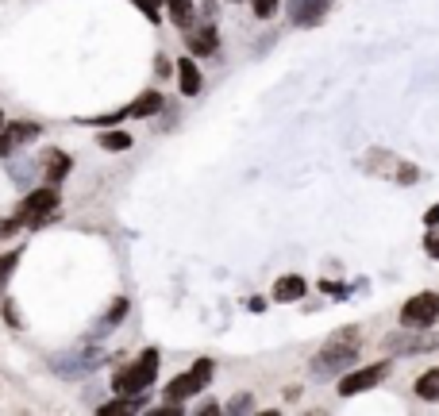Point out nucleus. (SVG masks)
<instances>
[{
    "label": "nucleus",
    "instance_id": "1a4fd4ad",
    "mask_svg": "<svg viewBox=\"0 0 439 416\" xmlns=\"http://www.w3.org/2000/svg\"><path fill=\"white\" fill-rule=\"evenodd\" d=\"M39 135V124H8V128H0V158H12L20 147H27L31 139Z\"/></svg>",
    "mask_w": 439,
    "mask_h": 416
},
{
    "label": "nucleus",
    "instance_id": "393cba45",
    "mask_svg": "<svg viewBox=\"0 0 439 416\" xmlns=\"http://www.w3.org/2000/svg\"><path fill=\"white\" fill-rule=\"evenodd\" d=\"M424 224H428V228H435V224H439V204H432V208L424 212Z\"/></svg>",
    "mask_w": 439,
    "mask_h": 416
},
{
    "label": "nucleus",
    "instance_id": "dca6fc26",
    "mask_svg": "<svg viewBox=\"0 0 439 416\" xmlns=\"http://www.w3.org/2000/svg\"><path fill=\"white\" fill-rule=\"evenodd\" d=\"M416 397L420 401H439V366L416 378Z\"/></svg>",
    "mask_w": 439,
    "mask_h": 416
},
{
    "label": "nucleus",
    "instance_id": "4468645a",
    "mask_svg": "<svg viewBox=\"0 0 439 416\" xmlns=\"http://www.w3.org/2000/svg\"><path fill=\"white\" fill-rule=\"evenodd\" d=\"M301 297H304V278H297V274H285V278L274 281V301L289 305V301H301Z\"/></svg>",
    "mask_w": 439,
    "mask_h": 416
},
{
    "label": "nucleus",
    "instance_id": "b1692460",
    "mask_svg": "<svg viewBox=\"0 0 439 416\" xmlns=\"http://www.w3.org/2000/svg\"><path fill=\"white\" fill-rule=\"evenodd\" d=\"M424 251H428V259L439 262V232H428L424 235Z\"/></svg>",
    "mask_w": 439,
    "mask_h": 416
},
{
    "label": "nucleus",
    "instance_id": "a878e982",
    "mask_svg": "<svg viewBox=\"0 0 439 416\" xmlns=\"http://www.w3.org/2000/svg\"><path fill=\"white\" fill-rule=\"evenodd\" d=\"M247 308H251V312H262L266 301H262V297H251V301H247Z\"/></svg>",
    "mask_w": 439,
    "mask_h": 416
},
{
    "label": "nucleus",
    "instance_id": "f3484780",
    "mask_svg": "<svg viewBox=\"0 0 439 416\" xmlns=\"http://www.w3.org/2000/svg\"><path fill=\"white\" fill-rule=\"evenodd\" d=\"M166 8H170V20H174L181 31L193 27V0H166Z\"/></svg>",
    "mask_w": 439,
    "mask_h": 416
},
{
    "label": "nucleus",
    "instance_id": "7ed1b4c3",
    "mask_svg": "<svg viewBox=\"0 0 439 416\" xmlns=\"http://www.w3.org/2000/svg\"><path fill=\"white\" fill-rule=\"evenodd\" d=\"M62 208V197L54 185H43V189H31V193L20 201V212H16V220H20V228H43V224H51L54 216H58Z\"/></svg>",
    "mask_w": 439,
    "mask_h": 416
},
{
    "label": "nucleus",
    "instance_id": "4be33fe9",
    "mask_svg": "<svg viewBox=\"0 0 439 416\" xmlns=\"http://www.w3.org/2000/svg\"><path fill=\"white\" fill-rule=\"evenodd\" d=\"M135 4L143 8V12H147V20H150V24H158V8L166 4V0H135Z\"/></svg>",
    "mask_w": 439,
    "mask_h": 416
},
{
    "label": "nucleus",
    "instance_id": "bb28decb",
    "mask_svg": "<svg viewBox=\"0 0 439 416\" xmlns=\"http://www.w3.org/2000/svg\"><path fill=\"white\" fill-rule=\"evenodd\" d=\"M4 316H8V324H16V305L12 301H4Z\"/></svg>",
    "mask_w": 439,
    "mask_h": 416
},
{
    "label": "nucleus",
    "instance_id": "39448f33",
    "mask_svg": "<svg viewBox=\"0 0 439 416\" xmlns=\"http://www.w3.org/2000/svg\"><path fill=\"white\" fill-rule=\"evenodd\" d=\"M208 382H212V358H197V363L189 366L185 374H177L174 382L166 385V401H170V405H181V401H189V397H193V393H200Z\"/></svg>",
    "mask_w": 439,
    "mask_h": 416
},
{
    "label": "nucleus",
    "instance_id": "aec40b11",
    "mask_svg": "<svg viewBox=\"0 0 439 416\" xmlns=\"http://www.w3.org/2000/svg\"><path fill=\"white\" fill-rule=\"evenodd\" d=\"M128 308H131V305L120 297L116 305H112V312H108V316H104V324H100V332H97V336H108V328H112V324H120V320L128 316Z\"/></svg>",
    "mask_w": 439,
    "mask_h": 416
},
{
    "label": "nucleus",
    "instance_id": "f03ea898",
    "mask_svg": "<svg viewBox=\"0 0 439 416\" xmlns=\"http://www.w3.org/2000/svg\"><path fill=\"white\" fill-rule=\"evenodd\" d=\"M155 378H158V351L150 347L135 363H128L123 370L112 374V390H116V397H135V393H147L155 385Z\"/></svg>",
    "mask_w": 439,
    "mask_h": 416
},
{
    "label": "nucleus",
    "instance_id": "f257e3e1",
    "mask_svg": "<svg viewBox=\"0 0 439 416\" xmlns=\"http://www.w3.org/2000/svg\"><path fill=\"white\" fill-rule=\"evenodd\" d=\"M358 347H362L358 328H339V332L309 358V378H316V382H328V378L347 374L351 366L358 363Z\"/></svg>",
    "mask_w": 439,
    "mask_h": 416
},
{
    "label": "nucleus",
    "instance_id": "9d476101",
    "mask_svg": "<svg viewBox=\"0 0 439 416\" xmlns=\"http://www.w3.org/2000/svg\"><path fill=\"white\" fill-rule=\"evenodd\" d=\"M331 8V0H289V24L297 27H316L324 12Z\"/></svg>",
    "mask_w": 439,
    "mask_h": 416
},
{
    "label": "nucleus",
    "instance_id": "cd10ccee",
    "mask_svg": "<svg viewBox=\"0 0 439 416\" xmlns=\"http://www.w3.org/2000/svg\"><path fill=\"white\" fill-rule=\"evenodd\" d=\"M0 128H4V112H0Z\"/></svg>",
    "mask_w": 439,
    "mask_h": 416
},
{
    "label": "nucleus",
    "instance_id": "6ab92c4d",
    "mask_svg": "<svg viewBox=\"0 0 439 416\" xmlns=\"http://www.w3.org/2000/svg\"><path fill=\"white\" fill-rule=\"evenodd\" d=\"M20 266V251H8V254H0V293H4L8 286V278H12V270Z\"/></svg>",
    "mask_w": 439,
    "mask_h": 416
},
{
    "label": "nucleus",
    "instance_id": "5701e85b",
    "mask_svg": "<svg viewBox=\"0 0 439 416\" xmlns=\"http://www.w3.org/2000/svg\"><path fill=\"white\" fill-rule=\"evenodd\" d=\"M251 405H254V397H251V393H239L235 401H227V412H247Z\"/></svg>",
    "mask_w": 439,
    "mask_h": 416
},
{
    "label": "nucleus",
    "instance_id": "f8f14e48",
    "mask_svg": "<svg viewBox=\"0 0 439 416\" xmlns=\"http://www.w3.org/2000/svg\"><path fill=\"white\" fill-rule=\"evenodd\" d=\"M120 112H123V120H147V116H155V112H162V93L147 89L143 97H135L128 108H120Z\"/></svg>",
    "mask_w": 439,
    "mask_h": 416
},
{
    "label": "nucleus",
    "instance_id": "2eb2a0df",
    "mask_svg": "<svg viewBox=\"0 0 439 416\" xmlns=\"http://www.w3.org/2000/svg\"><path fill=\"white\" fill-rule=\"evenodd\" d=\"M70 166H73V158L62 155V150H54V155L46 158V185H58L62 177L70 174Z\"/></svg>",
    "mask_w": 439,
    "mask_h": 416
},
{
    "label": "nucleus",
    "instance_id": "20e7f679",
    "mask_svg": "<svg viewBox=\"0 0 439 416\" xmlns=\"http://www.w3.org/2000/svg\"><path fill=\"white\" fill-rule=\"evenodd\" d=\"M381 351L386 355H432V351H439V332L405 328V332H393L381 339Z\"/></svg>",
    "mask_w": 439,
    "mask_h": 416
},
{
    "label": "nucleus",
    "instance_id": "a211bd4d",
    "mask_svg": "<svg viewBox=\"0 0 439 416\" xmlns=\"http://www.w3.org/2000/svg\"><path fill=\"white\" fill-rule=\"evenodd\" d=\"M100 147L112 150V155H120V150L131 147V135H128V131H104V135H100Z\"/></svg>",
    "mask_w": 439,
    "mask_h": 416
},
{
    "label": "nucleus",
    "instance_id": "6e6552de",
    "mask_svg": "<svg viewBox=\"0 0 439 416\" xmlns=\"http://www.w3.org/2000/svg\"><path fill=\"white\" fill-rule=\"evenodd\" d=\"M100 363H104L100 347H85V351H73V355L54 358V374H58V378H81V374L97 370Z\"/></svg>",
    "mask_w": 439,
    "mask_h": 416
},
{
    "label": "nucleus",
    "instance_id": "412c9836",
    "mask_svg": "<svg viewBox=\"0 0 439 416\" xmlns=\"http://www.w3.org/2000/svg\"><path fill=\"white\" fill-rule=\"evenodd\" d=\"M251 4H254V16H259V20H270V16L278 12L282 0H251Z\"/></svg>",
    "mask_w": 439,
    "mask_h": 416
},
{
    "label": "nucleus",
    "instance_id": "0eeeda50",
    "mask_svg": "<svg viewBox=\"0 0 439 416\" xmlns=\"http://www.w3.org/2000/svg\"><path fill=\"white\" fill-rule=\"evenodd\" d=\"M439 320V293H416L401 305V328H432Z\"/></svg>",
    "mask_w": 439,
    "mask_h": 416
},
{
    "label": "nucleus",
    "instance_id": "9b49d317",
    "mask_svg": "<svg viewBox=\"0 0 439 416\" xmlns=\"http://www.w3.org/2000/svg\"><path fill=\"white\" fill-rule=\"evenodd\" d=\"M189 43V54H200V58H208V54L220 51V35H216V24H200L197 31L185 35Z\"/></svg>",
    "mask_w": 439,
    "mask_h": 416
},
{
    "label": "nucleus",
    "instance_id": "423d86ee",
    "mask_svg": "<svg viewBox=\"0 0 439 416\" xmlns=\"http://www.w3.org/2000/svg\"><path fill=\"white\" fill-rule=\"evenodd\" d=\"M389 370L393 366L389 363H370V366H351L347 374H339V397H355V393H366V390H374V385H381L389 378Z\"/></svg>",
    "mask_w": 439,
    "mask_h": 416
},
{
    "label": "nucleus",
    "instance_id": "ddd939ff",
    "mask_svg": "<svg viewBox=\"0 0 439 416\" xmlns=\"http://www.w3.org/2000/svg\"><path fill=\"white\" fill-rule=\"evenodd\" d=\"M200 85H205V78H200L197 62H193V58H181V62H177V89L185 93V97H197Z\"/></svg>",
    "mask_w": 439,
    "mask_h": 416
}]
</instances>
